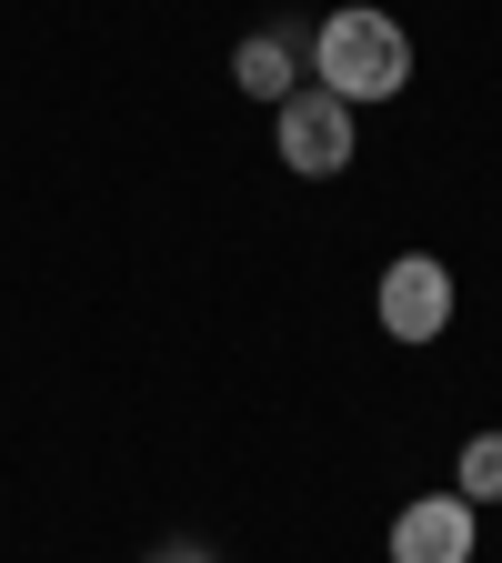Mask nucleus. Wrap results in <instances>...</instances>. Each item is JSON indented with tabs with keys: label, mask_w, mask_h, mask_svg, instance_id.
I'll list each match as a JSON object with an SVG mask.
<instances>
[{
	"label": "nucleus",
	"mask_w": 502,
	"mask_h": 563,
	"mask_svg": "<svg viewBox=\"0 0 502 563\" xmlns=\"http://www.w3.org/2000/svg\"><path fill=\"white\" fill-rule=\"evenodd\" d=\"M302 70L332 91V101H402V81H412V31L392 21V11H372V0H342V11L312 31V51H302Z\"/></svg>",
	"instance_id": "f257e3e1"
},
{
	"label": "nucleus",
	"mask_w": 502,
	"mask_h": 563,
	"mask_svg": "<svg viewBox=\"0 0 502 563\" xmlns=\"http://www.w3.org/2000/svg\"><path fill=\"white\" fill-rule=\"evenodd\" d=\"M271 152H281V172L332 181V172H352V152H362V121H352V101H332L322 81H302L271 111Z\"/></svg>",
	"instance_id": "f03ea898"
},
{
	"label": "nucleus",
	"mask_w": 502,
	"mask_h": 563,
	"mask_svg": "<svg viewBox=\"0 0 502 563\" xmlns=\"http://www.w3.org/2000/svg\"><path fill=\"white\" fill-rule=\"evenodd\" d=\"M372 312H382L392 342H443V332H453V272H443L433 252H392Z\"/></svg>",
	"instance_id": "7ed1b4c3"
},
{
	"label": "nucleus",
	"mask_w": 502,
	"mask_h": 563,
	"mask_svg": "<svg viewBox=\"0 0 502 563\" xmlns=\"http://www.w3.org/2000/svg\"><path fill=\"white\" fill-rule=\"evenodd\" d=\"M392 563H472V504L462 493H412L392 514Z\"/></svg>",
	"instance_id": "20e7f679"
},
{
	"label": "nucleus",
	"mask_w": 502,
	"mask_h": 563,
	"mask_svg": "<svg viewBox=\"0 0 502 563\" xmlns=\"http://www.w3.org/2000/svg\"><path fill=\"white\" fill-rule=\"evenodd\" d=\"M302 51H312V31H252L242 51H232V81H242V101H292L312 70H302Z\"/></svg>",
	"instance_id": "39448f33"
},
{
	"label": "nucleus",
	"mask_w": 502,
	"mask_h": 563,
	"mask_svg": "<svg viewBox=\"0 0 502 563\" xmlns=\"http://www.w3.org/2000/svg\"><path fill=\"white\" fill-rule=\"evenodd\" d=\"M453 493L482 514V504H502V433H472L462 453H453Z\"/></svg>",
	"instance_id": "423d86ee"
},
{
	"label": "nucleus",
	"mask_w": 502,
	"mask_h": 563,
	"mask_svg": "<svg viewBox=\"0 0 502 563\" xmlns=\"http://www.w3.org/2000/svg\"><path fill=\"white\" fill-rule=\"evenodd\" d=\"M141 563H211V553H201V543H152Z\"/></svg>",
	"instance_id": "0eeeda50"
}]
</instances>
